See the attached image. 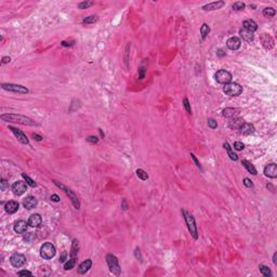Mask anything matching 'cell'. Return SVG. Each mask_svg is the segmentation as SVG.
I'll list each match as a JSON object with an SVG mask.
<instances>
[{
  "label": "cell",
  "mask_w": 277,
  "mask_h": 277,
  "mask_svg": "<svg viewBox=\"0 0 277 277\" xmlns=\"http://www.w3.org/2000/svg\"><path fill=\"white\" fill-rule=\"evenodd\" d=\"M0 118L3 121H7V123H15L25 126H38V123L35 120H33L32 118L20 114H3L0 116Z\"/></svg>",
  "instance_id": "cell-1"
},
{
  "label": "cell",
  "mask_w": 277,
  "mask_h": 277,
  "mask_svg": "<svg viewBox=\"0 0 277 277\" xmlns=\"http://www.w3.org/2000/svg\"><path fill=\"white\" fill-rule=\"evenodd\" d=\"M182 213L183 215H184L185 222H186L187 229H189L191 235L193 236L194 239H198V231H197V226H196V223H195L194 217L185 210H182Z\"/></svg>",
  "instance_id": "cell-2"
},
{
  "label": "cell",
  "mask_w": 277,
  "mask_h": 277,
  "mask_svg": "<svg viewBox=\"0 0 277 277\" xmlns=\"http://www.w3.org/2000/svg\"><path fill=\"white\" fill-rule=\"evenodd\" d=\"M223 91L225 94L229 97H238L243 93V87L236 83H229L224 86Z\"/></svg>",
  "instance_id": "cell-3"
},
{
  "label": "cell",
  "mask_w": 277,
  "mask_h": 277,
  "mask_svg": "<svg viewBox=\"0 0 277 277\" xmlns=\"http://www.w3.org/2000/svg\"><path fill=\"white\" fill-rule=\"evenodd\" d=\"M56 253L55 247L51 243H44L40 247V255L44 260H50L52 259Z\"/></svg>",
  "instance_id": "cell-4"
},
{
  "label": "cell",
  "mask_w": 277,
  "mask_h": 277,
  "mask_svg": "<svg viewBox=\"0 0 277 277\" xmlns=\"http://www.w3.org/2000/svg\"><path fill=\"white\" fill-rule=\"evenodd\" d=\"M106 262H107V264H108L109 271H111L113 274H115V275H117V276L120 275V272H121L120 265H119L118 260H117V258L115 257L114 254L108 253V254L106 255Z\"/></svg>",
  "instance_id": "cell-5"
},
{
  "label": "cell",
  "mask_w": 277,
  "mask_h": 277,
  "mask_svg": "<svg viewBox=\"0 0 277 277\" xmlns=\"http://www.w3.org/2000/svg\"><path fill=\"white\" fill-rule=\"evenodd\" d=\"M1 87L3 90H7V91H9V92L16 93V94H27L28 93V89L24 86H21V84L2 83Z\"/></svg>",
  "instance_id": "cell-6"
},
{
  "label": "cell",
  "mask_w": 277,
  "mask_h": 277,
  "mask_svg": "<svg viewBox=\"0 0 277 277\" xmlns=\"http://www.w3.org/2000/svg\"><path fill=\"white\" fill-rule=\"evenodd\" d=\"M53 182H54V184L56 185V186L60 187V189H62L63 191H64L65 193L67 194V196H68L69 198H70V200H72V203H73V205H74V207H75V208H76V209H79V208H80V204H79L78 197H77L76 195H75V193L72 191V189H68V187H66V186H65V185L60 184V183H58V181H53Z\"/></svg>",
  "instance_id": "cell-7"
},
{
  "label": "cell",
  "mask_w": 277,
  "mask_h": 277,
  "mask_svg": "<svg viewBox=\"0 0 277 277\" xmlns=\"http://www.w3.org/2000/svg\"><path fill=\"white\" fill-rule=\"evenodd\" d=\"M214 78L219 83L226 84L232 80V74L225 69H220L214 74Z\"/></svg>",
  "instance_id": "cell-8"
},
{
  "label": "cell",
  "mask_w": 277,
  "mask_h": 277,
  "mask_svg": "<svg viewBox=\"0 0 277 277\" xmlns=\"http://www.w3.org/2000/svg\"><path fill=\"white\" fill-rule=\"evenodd\" d=\"M26 262V258L21 253H14L11 255L10 258V263L13 265L14 267H21L25 264Z\"/></svg>",
  "instance_id": "cell-9"
},
{
  "label": "cell",
  "mask_w": 277,
  "mask_h": 277,
  "mask_svg": "<svg viewBox=\"0 0 277 277\" xmlns=\"http://www.w3.org/2000/svg\"><path fill=\"white\" fill-rule=\"evenodd\" d=\"M27 189V183L23 182V181H18L12 185V191L14 195H18V196H21L26 192Z\"/></svg>",
  "instance_id": "cell-10"
},
{
  "label": "cell",
  "mask_w": 277,
  "mask_h": 277,
  "mask_svg": "<svg viewBox=\"0 0 277 277\" xmlns=\"http://www.w3.org/2000/svg\"><path fill=\"white\" fill-rule=\"evenodd\" d=\"M9 129L12 131V132L14 133V135L16 137V138H18V140L20 141L22 144H28V143H29V141H28L27 137L21 130H18V129L14 128V127H12V126H9Z\"/></svg>",
  "instance_id": "cell-11"
},
{
  "label": "cell",
  "mask_w": 277,
  "mask_h": 277,
  "mask_svg": "<svg viewBox=\"0 0 277 277\" xmlns=\"http://www.w3.org/2000/svg\"><path fill=\"white\" fill-rule=\"evenodd\" d=\"M264 174L271 179H275L277 177V165L276 164H269L264 168Z\"/></svg>",
  "instance_id": "cell-12"
},
{
  "label": "cell",
  "mask_w": 277,
  "mask_h": 277,
  "mask_svg": "<svg viewBox=\"0 0 277 277\" xmlns=\"http://www.w3.org/2000/svg\"><path fill=\"white\" fill-rule=\"evenodd\" d=\"M240 44H241V41L238 37H231V38L226 41L227 48H229V50H233V51L238 50V49L240 48Z\"/></svg>",
  "instance_id": "cell-13"
},
{
  "label": "cell",
  "mask_w": 277,
  "mask_h": 277,
  "mask_svg": "<svg viewBox=\"0 0 277 277\" xmlns=\"http://www.w3.org/2000/svg\"><path fill=\"white\" fill-rule=\"evenodd\" d=\"M27 227H28V222L26 221H23V220H21V221H18L14 223V232L18 234H23L25 233V232L27 231Z\"/></svg>",
  "instance_id": "cell-14"
},
{
  "label": "cell",
  "mask_w": 277,
  "mask_h": 277,
  "mask_svg": "<svg viewBox=\"0 0 277 277\" xmlns=\"http://www.w3.org/2000/svg\"><path fill=\"white\" fill-rule=\"evenodd\" d=\"M18 207H20V205H18V201L10 200V201H8V203L6 204L4 209H6L7 213H9V214H13V213H15L16 211L18 210Z\"/></svg>",
  "instance_id": "cell-15"
},
{
  "label": "cell",
  "mask_w": 277,
  "mask_h": 277,
  "mask_svg": "<svg viewBox=\"0 0 277 277\" xmlns=\"http://www.w3.org/2000/svg\"><path fill=\"white\" fill-rule=\"evenodd\" d=\"M42 219L40 217V214L38 213H35V214H32L28 219V225L32 227H38L41 225Z\"/></svg>",
  "instance_id": "cell-16"
},
{
  "label": "cell",
  "mask_w": 277,
  "mask_h": 277,
  "mask_svg": "<svg viewBox=\"0 0 277 277\" xmlns=\"http://www.w3.org/2000/svg\"><path fill=\"white\" fill-rule=\"evenodd\" d=\"M23 206L25 208L30 210V209H34L37 206V199L36 197L34 196H27L26 198L23 200Z\"/></svg>",
  "instance_id": "cell-17"
},
{
  "label": "cell",
  "mask_w": 277,
  "mask_h": 277,
  "mask_svg": "<svg viewBox=\"0 0 277 277\" xmlns=\"http://www.w3.org/2000/svg\"><path fill=\"white\" fill-rule=\"evenodd\" d=\"M224 4H225L224 1H214V2H211V3H208V4H206V6H204L203 10H205V11L218 10V9H221Z\"/></svg>",
  "instance_id": "cell-18"
},
{
  "label": "cell",
  "mask_w": 277,
  "mask_h": 277,
  "mask_svg": "<svg viewBox=\"0 0 277 277\" xmlns=\"http://www.w3.org/2000/svg\"><path fill=\"white\" fill-rule=\"evenodd\" d=\"M261 40L262 43H263V47L266 49H272L274 47V40L269 35L267 34H263L261 36Z\"/></svg>",
  "instance_id": "cell-19"
},
{
  "label": "cell",
  "mask_w": 277,
  "mask_h": 277,
  "mask_svg": "<svg viewBox=\"0 0 277 277\" xmlns=\"http://www.w3.org/2000/svg\"><path fill=\"white\" fill-rule=\"evenodd\" d=\"M239 132L243 133V134H251V133L254 132V127L251 123H244L243 125L239 127Z\"/></svg>",
  "instance_id": "cell-20"
},
{
  "label": "cell",
  "mask_w": 277,
  "mask_h": 277,
  "mask_svg": "<svg viewBox=\"0 0 277 277\" xmlns=\"http://www.w3.org/2000/svg\"><path fill=\"white\" fill-rule=\"evenodd\" d=\"M239 34H240L241 38H243L244 40H246L248 42L253 41V39H254V35H253V33L250 32V30H248V29H245V28H241L240 32H239Z\"/></svg>",
  "instance_id": "cell-21"
},
{
  "label": "cell",
  "mask_w": 277,
  "mask_h": 277,
  "mask_svg": "<svg viewBox=\"0 0 277 277\" xmlns=\"http://www.w3.org/2000/svg\"><path fill=\"white\" fill-rule=\"evenodd\" d=\"M91 265H92V261H91L90 259H88V260H86V261H83V263H81L78 266V273L79 274L87 273V272H88L89 269H91Z\"/></svg>",
  "instance_id": "cell-22"
},
{
  "label": "cell",
  "mask_w": 277,
  "mask_h": 277,
  "mask_svg": "<svg viewBox=\"0 0 277 277\" xmlns=\"http://www.w3.org/2000/svg\"><path fill=\"white\" fill-rule=\"evenodd\" d=\"M240 112V109L238 108H232V107H229V108L223 109V116L227 117V118H234L238 115V113Z\"/></svg>",
  "instance_id": "cell-23"
},
{
  "label": "cell",
  "mask_w": 277,
  "mask_h": 277,
  "mask_svg": "<svg viewBox=\"0 0 277 277\" xmlns=\"http://www.w3.org/2000/svg\"><path fill=\"white\" fill-rule=\"evenodd\" d=\"M243 28H245V29H248L250 30V32H255V30L258 29V25L257 23L254 22V21L252 20H246L245 22L243 23Z\"/></svg>",
  "instance_id": "cell-24"
},
{
  "label": "cell",
  "mask_w": 277,
  "mask_h": 277,
  "mask_svg": "<svg viewBox=\"0 0 277 277\" xmlns=\"http://www.w3.org/2000/svg\"><path fill=\"white\" fill-rule=\"evenodd\" d=\"M223 146H224V149H226L227 154H229V158H231L232 160H234V161H237V160H238V156H237V155L235 154V153L233 152V149H232V147L229 146V143H227V142H225L224 144H223Z\"/></svg>",
  "instance_id": "cell-25"
},
{
  "label": "cell",
  "mask_w": 277,
  "mask_h": 277,
  "mask_svg": "<svg viewBox=\"0 0 277 277\" xmlns=\"http://www.w3.org/2000/svg\"><path fill=\"white\" fill-rule=\"evenodd\" d=\"M78 250H79V241H78V239H74V240H73L72 249H70V257L76 259Z\"/></svg>",
  "instance_id": "cell-26"
},
{
  "label": "cell",
  "mask_w": 277,
  "mask_h": 277,
  "mask_svg": "<svg viewBox=\"0 0 277 277\" xmlns=\"http://www.w3.org/2000/svg\"><path fill=\"white\" fill-rule=\"evenodd\" d=\"M241 164H243V166L247 169V171L249 173H251V174H253V175L257 174V170H255V168L253 167V165L251 163H249L248 160H243V163Z\"/></svg>",
  "instance_id": "cell-27"
},
{
  "label": "cell",
  "mask_w": 277,
  "mask_h": 277,
  "mask_svg": "<svg viewBox=\"0 0 277 277\" xmlns=\"http://www.w3.org/2000/svg\"><path fill=\"white\" fill-rule=\"evenodd\" d=\"M244 123V120L241 118H237V117H234L231 121H229V126L231 128H235V129H239V127Z\"/></svg>",
  "instance_id": "cell-28"
},
{
  "label": "cell",
  "mask_w": 277,
  "mask_h": 277,
  "mask_svg": "<svg viewBox=\"0 0 277 277\" xmlns=\"http://www.w3.org/2000/svg\"><path fill=\"white\" fill-rule=\"evenodd\" d=\"M259 269L260 272L262 273V275L265 276V277H269L272 276V272L271 269H269V266H266V265H263V264H260L259 265Z\"/></svg>",
  "instance_id": "cell-29"
},
{
  "label": "cell",
  "mask_w": 277,
  "mask_h": 277,
  "mask_svg": "<svg viewBox=\"0 0 277 277\" xmlns=\"http://www.w3.org/2000/svg\"><path fill=\"white\" fill-rule=\"evenodd\" d=\"M209 33H210V27L208 26V24L204 23L203 26L200 27V34H201V37H203V39H205L206 37L208 36Z\"/></svg>",
  "instance_id": "cell-30"
},
{
  "label": "cell",
  "mask_w": 277,
  "mask_h": 277,
  "mask_svg": "<svg viewBox=\"0 0 277 277\" xmlns=\"http://www.w3.org/2000/svg\"><path fill=\"white\" fill-rule=\"evenodd\" d=\"M276 14V11L273 8H265L263 10V15L265 18H273Z\"/></svg>",
  "instance_id": "cell-31"
},
{
  "label": "cell",
  "mask_w": 277,
  "mask_h": 277,
  "mask_svg": "<svg viewBox=\"0 0 277 277\" xmlns=\"http://www.w3.org/2000/svg\"><path fill=\"white\" fill-rule=\"evenodd\" d=\"M75 264H76V259L72 258L69 261H67L66 263L64 264V269L65 271H69V269H72L73 267L75 266Z\"/></svg>",
  "instance_id": "cell-32"
},
{
  "label": "cell",
  "mask_w": 277,
  "mask_h": 277,
  "mask_svg": "<svg viewBox=\"0 0 277 277\" xmlns=\"http://www.w3.org/2000/svg\"><path fill=\"white\" fill-rule=\"evenodd\" d=\"M137 175L143 181H146L147 179H149V174H147V173L145 172L143 169H138V170H137Z\"/></svg>",
  "instance_id": "cell-33"
},
{
  "label": "cell",
  "mask_w": 277,
  "mask_h": 277,
  "mask_svg": "<svg viewBox=\"0 0 277 277\" xmlns=\"http://www.w3.org/2000/svg\"><path fill=\"white\" fill-rule=\"evenodd\" d=\"M98 20V18L97 15H90V16H88V18H83V24H91V23H95Z\"/></svg>",
  "instance_id": "cell-34"
},
{
  "label": "cell",
  "mask_w": 277,
  "mask_h": 277,
  "mask_svg": "<svg viewBox=\"0 0 277 277\" xmlns=\"http://www.w3.org/2000/svg\"><path fill=\"white\" fill-rule=\"evenodd\" d=\"M245 7H246V4L244 3V2L237 1L233 4V6H232V8H233V10H235V11H241V10H244V9H245Z\"/></svg>",
  "instance_id": "cell-35"
},
{
  "label": "cell",
  "mask_w": 277,
  "mask_h": 277,
  "mask_svg": "<svg viewBox=\"0 0 277 277\" xmlns=\"http://www.w3.org/2000/svg\"><path fill=\"white\" fill-rule=\"evenodd\" d=\"M22 177H23V179L26 181L27 184H28V185H30V186H32V187H35V186H36V185H37V184H36V182H35V181L33 180V179H30V178L28 177L27 174H25V173H22Z\"/></svg>",
  "instance_id": "cell-36"
},
{
  "label": "cell",
  "mask_w": 277,
  "mask_h": 277,
  "mask_svg": "<svg viewBox=\"0 0 277 277\" xmlns=\"http://www.w3.org/2000/svg\"><path fill=\"white\" fill-rule=\"evenodd\" d=\"M93 6V2L92 1H83V2H80V3H78V9H81V10H83V9H87L89 8V7Z\"/></svg>",
  "instance_id": "cell-37"
},
{
  "label": "cell",
  "mask_w": 277,
  "mask_h": 277,
  "mask_svg": "<svg viewBox=\"0 0 277 277\" xmlns=\"http://www.w3.org/2000/svg\"><path fill=\"white\" fill-rule=\"evenodd\" d=\"M183 106H184V108H185V111H186L187 114H189V115L192 114L191 104H189V100H187V98H184V100H183Z\"/></svg>",
  "instance_id": "cell-38"
},
{
  "label": "cell",
  "mask_w": 277,
  "mask_h": 277,
  "mask_svg": "<svg viewBox=\"0 0 277 277\" xmlns=\"http://www.w3.org/2000/svg\"><path fill=\"white\" fill-rule=\"evenodd\" d=\"M208 126L210 127L211 129H215L218 127V123L213 118H208Z\"/></svg>",
  "instance_id": "cell-39"
},
{
  "label": "cell",
  "mask_w": 277,
  "mask_h": 277,
  "mask_svg": "<svg viewBox=\"0 0 277 277\" xmlns=\"http://www.w3.org/2000/svg\"><path fill=\"white\" fill-rule=\"evenodd\" d=\"M244 147H245L244 143H241V142H235V143H234V149H235L236 151H243Z\"/></svg>",
  "instance_id": "cell-40"
},
{
  "label": "cell",
  "mask_w": 277,
  "mask_h": 277,
  "mask_svg": "<svg viewBox=\"0 0 277 277\" xmlns=\"http://www.w3.org/2000/svg\"><path fill=\"white\" fill-rule=\"evenodd\" d=\"M87 141H88L89 143H92V144H97L98 142V137H95V135H90V137L87 138Z\"/></svg>",
  "instance_id": "cell-41"
},
{
  "label": "cell",
  "mask_w": 277,
  "mask_h": 277,
  "mask_svg": "<svg viewBox=\"0 0 277 277\" xmlns=\"http://www.w3.org/2000/svg\"><path fill=\"white\" fill-rule=\"evenodd\" d=\"M35 238V235L33 233H28L26 234V236L24 237V240L26 241V243H32L33 240H34Z\"/></svg>",
  "instance_id": "cell-42"
},
{
  "label": "cell",
  "mask_w": 277,
  "mask_h": 277,
  "mask_svg": "<svg viewBox=\"0 0 277 277\" xmlns=\"http://www.w3.org/2000/svg\"><path fill=\"white\" fill-rule=\"evenodd\" d=\"M243 182H244V184H245L247 187H253V183L251 182V180L248 179V178H245V179L243 180Z\"/></svg>",
  "instance_id": "cell-43"
},
{
  "label": "cell",
  "mask_w": 277,
  "mask_h": 277,
  "mask_svg": "<svg viewBox=\"0 0 277 277\" xmlns=\"http://www.w3.org/2000/svg\"><path fill=\"white\" fill-rule=\"evenodd\" d=\"M7 187H9V183L7 182V181L4 180V179H2V180H1V191H2V192L6 191Z\"/></svg>",
  "instance_id": "cell-44"
},
{
  "label": "cell",
  "mask_w": 277,
  "mask_h": 277,
  "mask_svg": "<svg viewBox=\"0 0 277 277\" xmlns=\"http://www.w3.org/2000/svg\"><path fill=\"white\" fill-rule=\"evenodd\" d=\"M18 275H20V276H23V275L32 276L33 274H32V272H29V271H21V272H18Z\"/></svg>",
  "instance_id": "cell-45"
},
{
  "label": "cell",
  "mask_w": 277,
  "mask_h": 277,
  "mask_svg": "<svg viewBox=\"0 0 277 277\" xmlns=\"http://www.w3.org/2000/svg\"><path fill=\"white\" fill-rule=\"evenodd\" d=\"M191 157H192V158H193V160H194V163H195V164H196V166H197V167H198V168H199V169H200V170H201V167H200V164H199V161H198V160H197L196 156H195V155H194V154H191Z\"/></svg>",
  "instance_id": "cell-46"
},
{
  "label": "cell",
  "mask_w": 277,
  "mask_h": 277,
  "mask_svg": "<svg viewBox=\"0 0 277 277\" xmlns=\"http://www.w3.org/2000/svg\"><path fill=\"white\" fill-rule=\"evenodd\" d=\"M10 61L11 58H9V56H3V58H2V64H8Z\"/></svg>",
  "instance_id": "cell-47"
},
{
  "label": "cell",
  "mask_w": 277,
  "mask_h": 277,
  "mask_svg": "<svg viewBox=\"0 0 277 277\" xmlns=\"http://www.w3.org/2000/svg\"><path fill=\"white\" fill-rule=\"evenodd\" d=\"M51 199H52L53 201H55V203H58V201H60V197L55 194H53L52 196H51Z\"/></svg>",
  "instance_id": "cell-48"
},
{
  "label": "cell",
  "mask_w": 277,
  "mask_h": 277,
  "mask_svg": "<svg viewBox=\"0 0 277 277\" xmlns=\"http://www.w3.org/2000/svg\"><path fill=\"white\" fill-rule=\"evenodd\" d=\"M135 257L138 258H140V261H142V258H141V255H140V249H138V248H137V249H135Z\"/></svg>",
  "instance_id": "cell-49"
},
{
  "label": "cell",
  "mask_w": 277,
  "mask_h": 277,
  "mask_svg": "<svg viewBox=\"0 0 277 277\" xmlns=\"http://www.w3.org/2000/svg\"><path fill=\"white\" fill-rule=\"evenodd\" d=\"M33 137L36 138L37 141H41L42 140V137H40V135H38V134H36V133H34V134H33Z\"/></svg>",
  "instance_id": "cell-50"
},
{
  "label": "cell",
  "mask_w": 277,
  "mask_h": 277,
  "mask_svg": "<svg viewBox=\"0 0 277 277\" xmlns=\"http://www.w3.org/2000/svg\"><path fill=\"white\" fill-rule=\"evenodd\" d=\"M65 259H66V253H63L62 257L60 258V262H64Z\"/></svg>",
  "instance_id": "cell-51"
},
{
  "label": "cell",
  "mask_w": 277,
  "mask_h": 277,
  "mask_svg": "<svg viewBox=\"0 0 277 277\" xmlns=\"http://www.w3.org/2000/svg\"><path fill=\"white\" fill-rule=\"evenodd\" d=\"M276 257H277V253L275 252L274 253V255H273V262H274V264H277V260H276Z\"/></svg>",
  "instance_id": "cell-52"
},
{
  "label": "cell",
  "mask_w": 277,
  "mask_h": 277,
  "mask_svg": "<svg viewBox=\"0 0 277 277\" xmlns=\"http://www.w3.org/2000/svg\"><path fill=\"white\" fill-rule=\"evenodd\" d=\"M123 209H127V206H126V200H123Z\"/></svg>",
  "instance_id": "cell-53"
}]
</instances>
